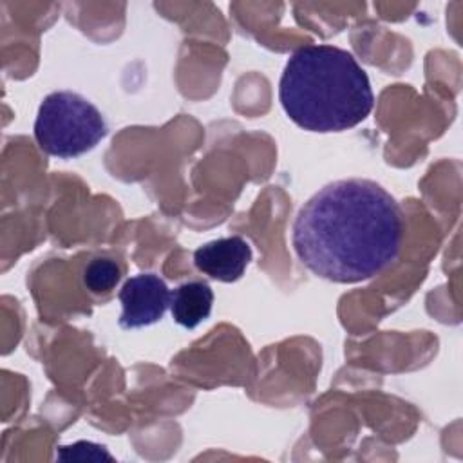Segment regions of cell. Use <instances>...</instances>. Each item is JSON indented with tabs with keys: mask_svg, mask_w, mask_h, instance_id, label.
Listing matches in <instances>:
<instances>
[{
	"mask_svg": "<svg viewBox=\"0 0 463 463\" xmlns=\"http://www.w3.org/2000/svg\"><path fill=\"white\" fill-rule=\"evenodd\" d=\"M405 221L394 197L369 179H342L318 190L297 213L293 248L300 262L331 282H360L389 268Z\"/></svg>",
	"mask_w": 463,
	"mask_h": 463,
	"instance_id": "obj_1",
	"label": "cell"
},
{
	"mask_svg": "<svg viewBox=\"0 0 463 463\" xmlns=\"http://www.w3.org/2000/svg\"><path fill=\"white\" fill-rule=\"evenodd\" d=\"M279 99L293 123L309 132H342L362 123L374 105L371 81L345 49L304 45L286 61Z\"/></svg>",
	"mask_w": 463,
	"mask_h": 463,
	"instance_id": "obj_2",
	"label": "cell"
},
{
	"mask_svg": "<svg viewBox=\"0 0 463 463\" xmlns=\"http://www.w3.org/2000/svg\"><path fill=\"white\" fill-rule=\"evenodd\" d=\"M109 132L101 112L71 90L43 98L34 121L38 146L54 157L69 159L92 150Z\"/></svg>",
	"mask_w": 463,
	"mask_h": 463,
	"instance_id": "obj_3",
	"label": "cell"
},
{
	"mask_svg": "<svg viewBox=\"0 0 463 463\" xmlns=\"http://www.w3.org/2000/svg\"><path fill=\"white\" fill-rule=\"evenodd\" d=\"M118 297L123 306L119 317V326L123 329H137L156 324L170 306V289L165 280L154 273L130 277Z\"/></svg>",
	"mask_w": 463,
	"mask_h": 463,
	"instance_id": "obj_4",
	"label": "cell"
},
{
	"mask_svg": "<svg viewBox=\"0 0 463 463\" xmlns=\"http://www.w3.org/2000/svg\"><path fill=\"white\" fill-rule=\"evenodd\" d=\"M250 260L251 248L239 235L210 241L194 251L195 268L221 282H233L241 279Z\"/></svg>",
	"mask_w": 463,
	"mask_h": 463,
	"instance_id": "obj_5",
	"label": "cell"
},
{
	"mask_svg": "<svg viewBox=\"0 0 463 463\" xmlns=\"http://www.w3.org/2000/svg\"><path fill=\"white\" fill-rule=\"evenodd\" d=\"M213 291L206 282L190 280L170 291V313L172 318L186 327L194 329L204 322L212 313Z\"/></svg>",
	"mask_w": 463,
	"mask_h": 463,
	"instance_id": "obj_6",
	"label": "cell"
},
{
	"mask_svg": "<svg viewBox=\"0 0 463 463\" xmlns=\"http://www.w3.org/2000/svg\"><path fill=\"white\" fill-rule=\"evenodd\" d=\"M121 279V268L112 259H94L83 269V284L90 293H107Z\"/></svg>",
	"mask_w": 463,
	"mask_h": 463,
	"instance_id": "obj_7",
	"label": "cell"
},
{
	"mask_svg": "<svg viewBox=\"0 0 463 463\" xmlns=\"http://www.w3.org/2000/svg\"><path fill=\"white\" fill-rule=\"evenodd\" d=\"M60 461H114L105 445L92 441H76L72 445L58 447Z\"/></svg>",
	"mask_w": 463,
	"mask_h": 463,
	"instance_id": "obj_8",
	"label": "cell"
}]
</instances>
